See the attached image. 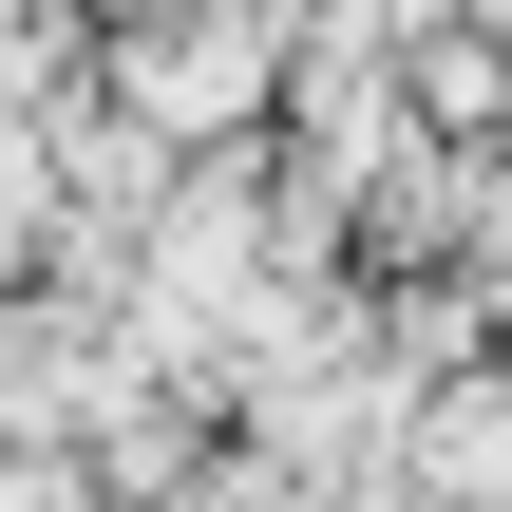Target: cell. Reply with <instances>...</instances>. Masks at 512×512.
I'll list each match as a JSON object with an SVG mask.
<instances>
[{"label":"cell","instance_id":"cell-1","mask_svg":"<svg viewBox=\"0 0 512 512\" xmlns=\"http://www.w3.org/2000/svg\"><path fill=\"white\" fill-rule=\"evenodd\" d=\"M437 475H456V494H512V399H456V418H437Z\"/></svg>","mask_w":512,"mask_h":512}]
</instances>
